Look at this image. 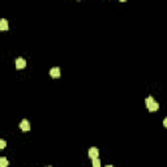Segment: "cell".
<instances>
[{"label":"cell","mask_w":167,"mask_h":167,"mask_svg":"<svg viewBox=\"0 0 167 167\" xmlns=\"http://www.w3.org/2000/svg\"><path fill=\"white\" fill-rule=\"evenodd\" d=\"M20 128H21V131L27 132V131H30V123L26 120V119H23V120H21V123H20Z\"/></svg>","instance_id":"cell-3"},{"label":"cell","mask_w":167,"mask_h":167,"mask_svg":"<svg viewBox=\"0 0 167 167\" xmlns=\"http://www.w3.org/2000/svg\"><path fill=\"white\" fill-rule=\"evenodd\" d=\"M98 154H99V150L97 148H90L89 149V158L95 159V158H98Z\"/></svg>","instance_id":"cell-2"},{"label":"cell","mask_w":167,"mask_h":167,"mask_svg":"<svg viewBox=\"0 0 167 167\" xmlns=\"http://www.w3.org/2000/svg\"><path fill=\"white\" fill-rule=\"evenodd\" d=\"M46 167H51V166H46Z\"/></svg>","instance_id":"cell-12"},{"label":"cell","mask_w":167,"mask_h":167,"mask_svg":"<svg viewBox=\"0 0 167 167\" xmlns=\"http://www.w3.org/2000/svg\"><path fill=\"white\" fill-rule=\"evenodd\" d=\"M7 146V142L4 140H0V150H3L4 148Z\"/></svg>","instance_id":"cell-9"},{"label":"cell","mask_w":167,"mask_h":167,"mask_svg":"<svg viewBox=\"0 0 167 167\" xmlns=\"http://www.w3.org/2000/svg\"><path fill=\"white\" fill-rule=\"evenodd\" d=\"M9 25H8V21L5 20V18H1L0 20V30L1 32H5V30H8Z\"/></svg>","instance_id":"cell-6"},{"label":"cell","mask_w":167,"mask_h":167,"mask_svg":"<svg viewBox=\"0 0 167 167\" xmlns=\"http://www.w3.org/2000/svg\"><path fill=\"white\" fill-rule=\"evenodd\" d=\"M93 167H101V161L98 158L93 159Z\"/></svg>","instance_id":"cell-8"},{"label":"cell","mask_w":167,"mask_h":167,"mask_svg":"<svg viewBox=\"0 0 167 167\" xmlns=\"http://www.w3.org/2000/svg\"><path fill=\"white\" fill-rule=\"evenodd\" d=\"M25 65H26L25 59H22V58L16 59V68H17V69H22V68H25Z\"/></svg>","instance_id":"cell-5"},{"label":"cell","mask_w":167,"mask_h":167,"mask_svg":"<svg viewBox=\"0 0 167 167\" xmlns=\"http://www.w3.org/2000/svg\"><path fill=\"white\" fill-rule=\"evenodd\" d=\"M163 125L167 127V119H164V120H163Z\"/></svg>","instance_id":"cell-10"},{"label":"cell","mask_w":167,"mask_h":167,"mask_svg":"<svg viewBox=\"0 0 167 167\" xmlns=\"http://www.w3.org/2000/svg\"><path fill=\"white\" fill-rule=\"evenodd\" d=\"M145 105H146L148 110H149L150 112H154V111H157V110L159 109V105L153 99V97H148L146 99H145Z\"/></svg>","instance_id":"cell-1"},{"label":"cell","mask_w":167,"mask_h":167,"mask_svg":"<svg viewBox=\"0 0 167 167\" xmlns=\"http://www.w3.org/2000/svg\"><path fill=\"white\" fill-rule=\"evenodd\" d=\"M9 162L7 158H0V167H8Z\"/></svg>","instance_id":"cell-7"},{"label":"cell","mask_w":167,"mask_h":167,"mask_svg":"<svg viewBox=\"0 0 167 167\" xmlns=\"http://www.w3.org/2000/svg\"><path fill=\"white\" fill-rule=\"evenodd\" d=\"M106 167H112V166H111V164H109V166H106Z\"/></svg>","instance_id":"cell-11"},{"label":"cell","mask_w":167,"mask_h":167,"mask_svg":"<svg viewBox=\"0 0 167 167\" xmlns=\"http://www.w3.org/2000/svg\"><path fill=\"white\" fill-rule=\"evenodd\" d=\"M50 76L52 77V78H58V77H60V68H58V67L51 68L50 69Z\"/></svg>","instance_id":"cell-4"}]
</instances>
